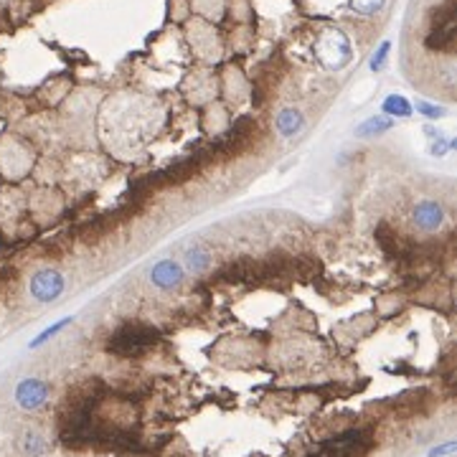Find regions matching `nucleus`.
<instances>
[{
	"label": "nucleus",
	"mask_w": 457,
	"mask_h": 457,
	"mask_svg": "<svg viewBox=\"0 0 457 457\" xmlns=\"http://www.w3.org/2000/svg\"><path fill=\"white\" fill-rule=\"evenodd\" d=\"M158 340L160 331L152 325H122L110 336L107 351L119 358H140L152 351V345H158Z\"/></svg>",
	"instance_id": "f257e3e1"
},
{
	"label": "nucleus",
	"mask_w": 457,
	"mask_h": 457,
	"mask_svg": "<svg viewBox=\"0 0 457 457\" xmlns=\"http://www.w3.org/2000/svg\"><path fill=\"white\" fill-rule=\"evenodd\" d=\"M315 56H318V61L325 69L338 72V69H343L353 56L351 41H348V36H345L343 31H338V28H328V31H323V34L318 36V41H315Z\"/></svg>",
	"instance_id": "f03ea898"
},
{
	"label": "nucleus",
	"mask_w": 457,
	"mask_h": 457,
	"mask_svg": "<svg viewBox=\"0 0 457 457\" xmlns=\"http://www.w3.org/2000/svg\"><path fill=\"white\" fill-rule=\"evenodd\" d=\"M424 44L432 51H450L452 48L455 44V3L452 0H444V6L435 11Z\"/></svg>",
	"instance_id": "7ed1b4c3"
},
{
	"label": "nucleus",
	"mask_w": 457,
	"mask_h": 457,
	"mask_svg": "<svg viewBox=\"0 0 457 457\" xmlns=\"http://www.w3.org/2000/svg\"><path fill=\"white\" fill-rule=\"evenodd\" d=\"M51 399V384L44 381L39 376H26L20 378L13 389V402L20 411L26 414H34V411H41L48 404Z\"/></svg>",
	"instance_id": "20e7f679"
},
{
	"label": "nucleus",
	"mask_w": 457,
	"mask_h": 457,
	"mask_svg": "<svg viewBox=\"0 0 457 457\" xmlns=\"http://www.w3.org/2000/svg\"><path fill=\"white\" fill-rule=\"evenodd\" d=\"M64 290H67V277H64L59 270H53V267L39 270L34 277H31V282H28L31 298L41 305L56 303V300L64 295Z\"/></svg>",
	"instance_id": "39448f33"
},
{
	"label": "nucleus",
	"mask_w": 457,
	"mask_h": 457,
	"mask_svg": "<svg viewBox=\"0 0 457 457\" xmlns=\"http://www.w3.org/2000/svg\"><path fill=\"white\" fill-rule=\"evenodd\" d=\"M186 279V270L175 259H160L150 270V282L160 290H173Z\"/></svg>",
	"instance_id": "423d86ee"
},
{
	"label": "nucleus",
	"mask_w": 457,
	"mask_h": 457,
	"mask_svg": "<svg viewBox=\"0 0 457 457\" xmlns=\"http://www.w3.org/2000/svg\"><path fill=\"white\" fill-rule=\"evenodd\" d=\"M411 219L422 232H437L439 226L444 224V208L437 201H419L411 208Z\"/></svg>",
	"instance_id": "0eeeda50"
},
{
	"label": "nucleus",
	"mask_w": 457,
	"mask_h": 457,
	"mask_svg": "<svg viewBox=\"0 0 457 457\" xmlns=\"http://www.w3.org/2000/svg\"><path fill=\"white\" fill-rule=\"evenodd\" d=\"M274 127H277V133L282 138H295L305 127V114L300 110H295V107H285L277 114V119H274Z\"/></svg>",
	"instance_id": "6e6552de"
},
{
	"label": "nucleus",
	"mask_w": 457,
	"mask_h": 457,
	"mask_svg": "<svg viewBox=\"0 0 457 457\" xmlns=\"http://www.w3.org/2000/svg\"><path fill=\"white\" fill-rule=\"evenodd\" d=\"M391 127H394V119L386 117V114H376V117H369L366 122L356 127V138L366 140V138H376V135H384L389 133Z\"/></svg>",
	"instance_id": "1a4fd4ad"
},
{
	"label": "nucleus",
	"mask_w": 457,
	"mask_h": 457,
	"mask_svg": "<svg viewBox=\"0 0 457 457\" xmlns=\"http://www.w3.org/2000/svg\"><path fill=\"white\" fill-rule=\"evenodd\" d=\"M381 110H384L386 117H409L411 112H414V107L409 105V100L406 97H402V94H389L384 100V105H381Z\"/></svg>",
	"instance_id": "9d476101"
},
{
	"label": "nucleus",
	"mask_w": 457,
	"mask_h": 457,
	"mask_svg": "<svg viewBox=\"0 0 457 457\" xmlns=\"http://www.w3.org/2000/svg\"><path fill=\"white\" fill-rule=\"evenodd\" d=\"M72 323H74V315H67V318L56 320V323H53V325H48V328H44V331H41L39 336H36V338L31 340V343H28V348H31V351H36V348H41V345H46L48 340L56 338V336H59V333L64 331V328H69V325H72Z\"/></svg>",
	"instance_id": "9b49d317"
},
{
	"label": "nucleus",
	"mask_w": 457,
	"mask_h": 457,
	"mask_svg": "<svg viewBox=\"0 0 457 457\" xmlns=\"http://www.w3.org/2000/svg\"><path fill=\"white\" fill-rule=\"evenodd\" d=\"M211 262H213L211 252L204 249V246H193V249L186 252V265H188V270H193V272H206L211 267Z\"/></svg>",
	"instance_id": "f8f14e48"
},
{
	"label": "nucleus",
	"mask_w": 457,
	"mask_h": 457,
	"mask_svg": "<svg viewBox=\"0 0 457 457\" xmlns=\"http://www.w3.org/2000/svg\"><path fill=\"white\" fill-rule=\"evenodd\" d=\"M424 133H427V135H430V138H432V143H430V152H432V155H435V158H442V155H447V152H450L452 147H455V140L447 138V135H442V133H439V130H437V133H435V130H430V127H427Z\"/></svg>",
	"instance_id": "ddd939ff"
},
{
	"label": "nucleus",
	"mask_w": 457,
	"mask_h": 457,
	"mask_svg": "<svg viewBox=\"0 0 457 457\" xmlns=\"http://www.w3.org/2000/svg\"><path fill=\"white\" fill-rule=\"evenodd\" d=\"M386 0H351V8L361 15H376Z\"/></svg>",
	"instance_id": "4468645a"
},
{
	"label": "nucleus",
	"mask_w": 457,
	"mask_h": 457,
	"mask_svg": "<svg viewBox=\"0 0 457 457\" xmlns=\"http://www.w3.org/2000/svg\"><path fill=\"white\" fill-rule=\"evenodd\" d=\"M389 53H391V44H389V41H384V44L378 46V51L371 56V61H369L371 72H381V69H384L386 59H389Z\"/></svg>",
	"instance_id": "2eb2a0df"
},
{
	"label": "nucleus",
	"mask_w": 457,
	"mask_h": 457,
	"mask_svg": "<svg viewBox=\"0 0 457 457\" xmlns=\"http://www.w3.org/2000/svg\"><path fill=\"white\" fill-rule=\"evenodd\" d=\"M417 112H422L424 117H430V119H439V117H444V114H447L442 107L427 105V102H417Z\"/></svg>",
	"instance_id": "dca6fc26"
}]
</instances>
